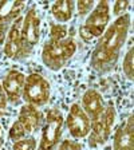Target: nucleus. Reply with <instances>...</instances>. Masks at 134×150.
<instances>
[{"instance_id": "423d86ee", "label": "nucleus", "mask_w": 134, "mask_h": 150, "mask_svg": "<svg viewBox=\"0 0 134 150\" xmlns=\"http://www.w3.org/2000/svg\"><path fill=\"white\" fill-rule=\"evenodd\" d=\"M40 25L42 19L38 12L36 7H30L28 11L26 12L24 18L22 19V24H20V36L23 42V48L27 55V58L32 54L34 48L39 43L40 39Z\"/></svg>"}, {"instance_id": "393cba45", "label": "nucleus", "mask_w": 134, "mask_h": 150, "mask_svg": "<svg viewBox=\"0 0 134 150\" xmlns=\"http://www.w3.org/2000/svg\"><path fill=\"white\" fill-rule=\"evenodd\" d=\"M3 127H1V123H0V149H1V146H3Z\"/></svg>"}, {"instance_id": "f8f14e48", "label": "nucleus", "mask_w": 134, "mask_h": 150, "mask_svg": "<svg viewBox=\"0 0 134 150\" xmlns=\"http://www.w3.org/2000/svg\"><path fill=\"white\" fill-rule=\"evenodd\" d=\"M113 150H134L133 114H130L128 119L118 127L113 141Z\"/></svg>"}, {"instance_id": "5701e85b", "label": "nucleus", "mask_w": 134, "mask_h": 150, "mask_svg": "<svg viewBox=\"0 0 134 150\" xmlns=\"http://www.w3.org/2000/svg\"><path fill=\"white\" fill-rule=\"evenodd\" d=\"M7 105H8V99H7V95L1 87V83H0V112L6 110Z\"/></svg>"}, {"instance_id": "412c9836", "label": "nucleus", "mask_w": 134, "mask_h": 150, "mask_svg": "<svg viewBox=\"0 0 134 150\" xmlns=\"http://www.w3.org/2000/svg\"><path fill=\"white\" fill-rule=\"evenodd\" d=\"M56 150H82V145L79 144L78 141H74V139H65L62 141Z\"/></svg>"}, {"instance_id": "b1692460", "label": "nucleus", "mask_w": 134, "mask_h": 150, "mask_svg": "<svg viewBox=\"0 0 134 150\" xmlns=\"http://www.w3.org/2000/svg\"><path fill=\"white\" fill-rule=\"evenodd\" d=\"M7 31H8V27H6L4 24L0 23V48L4 46V40H6V36H7Z\"/></svg>"}, {"instance_id": "dca6fc26", "label": "nucleus", "mask_w": 134, "mask_h": 150, "mask_svg": "<svg viewBox=\"0 0 134 150\" xmlns=\"http://www.w3.org/2000/svg\"><path fill=\"white\" fill-rule=\"evenodd\" d=\"M122 71L126 79L133 81L134 76V67H133V46L129 47L128 52H126L125 58H123V63H122Z\"/></svg>"}, {"instance_id": "4be33fe9", "label": "nucleus", "mask_w": 134, "mask_h": 150, "mask_svg": "<svg viewBox=\"0 0 134 150\" xmlns=\"http://www.w3.org/2000/svg\"><path fill=\"white\" fill-rule=\"evenodd\" d=\"M129 6H130V1H116V4H114V15L117 18L125 15Z\"/></svg>"}, {"instance_id": "f3484780", "label": "nucleus", "mask_w": 134, "mask_h": 150, "mask_svg": "<svg viewBox=\"0 0 134 150\" xmlns=\"http://www.w3.org/2000/svg\"><path fill=\"white\" fill-rule=\"evenodd\" d=\"M66 38H69V30L66 24H59V23H54L50 25V38L51 40H63Z\"/></svg>"}, {"instance_id": "aec40b11", "label": "nucleus", "mask_w": 134, "mask_h": 150, "mask_svg": "<svg viewBox=\"0 0 134 150\" xmlns=\"http://www.w3.org/2000/svg\"><path fill=\"white\" fill-rule=\"evenodd\" d=\"M75 7H77L78 15L84 16V15H87V13H90L91 11H93V8L95 7V3L91 1V0H81V1H78V3L75 4Z\"/></svg>"}, {"instance_id": "6e6552de", "label": "nucleus", "mask_w": 134, "mask_h": 150, "mask_svg": "<svg viewBox=\"0 0 134 150\" xmlns=\"http://www.w3.org/2000/svg\"><path fill=\"white\" fill-rule=\"evenodd\" d=\"M67 130H69L70 135L75 139L87 137L91 129V121L89 117L86 115V112L81 107V105L74 103L70 107V111L67 114V118L65 119Z\"/></svg>"}, {"instance_id": "6ab92c4d", "label": "nucleus", "mask_w": 134, "mask_h": 150, "mask_svg": "<svg viewBox=\"0 0 134 150\" xmlns=\"http://www.w3.org/2000/svg\"><path fill=\"white\" fill-rule=\"evenodd\" d=\"M27 135H28V133L26 131V129L23 127L22 123L16 119V121L12 123L11 129H9V138H11L13 142H16V141H19V139L26 138Z\"/></svg>"}, {"instance_id": "f257e3e1", "label": "nucleus", "mask_w": 134, "mask_h": 150, "mask_svg": "<svg viewBox=\"0 0 134 150\" xmlns=\"http://www.w3.org/2000/svg\"><path fill=\"white\" fill-rule=\"evenodd\" d=\"M130 27V15H125L116 19L99 36L97 46L91 54L90 66L98 74H107L113 71L121 55L122 47L126 43L128 32Z\"/></svg>"}, {"instance_id": "4468645a", "label": "nucleus", "mask_w": 134, "mask_h": 150, "mask_svg": "<svg viewBox=\"0 0 134 150\" xmlns=\"http://www.w3.org/2000/svg\"><path fill=\"white\" fill-rule=\"evenodd\" d=\"M26 7H27L26 1H16V0L0 1V23L6 27L11 25L15 20L20 18V13L26 9Z\"/></svg>"}, {"instance_id": "2eb2a0df", "label": "nucleus", "mask_w": 134, "mask_h": 150, "mask_svg": "<svg viewBox=\"0 0 134 150\" xmlns=\"http://www.w3.org/2000/svg\"><path fill=\"white\" fill-rule=\"evenodd\" d=\"M74 8V1H71V0H59V1H55L54 4H51V13L59 24H65V23L71 20Z\"/></svg>"}, {"instance_id": "0eeeda50", "label": "nucleus", "mask_w": 134, "mask_h": 150, "mask_svg": "<svg viewBox=\"0 0 134 150\" xmlns=\"http://www.w3.org/2000/svg\"><path fill=\"white\" fill-rule=\"evenodd\" d=\"M117 118V111L113 105L106 107L103 115L98 121L91 122V129L89 133V146L99 147L105 145L111 134L113 126Z\"/></svg>"}, {"instance_id": "a211bd4d", "label": "nucleus", "mask_w": 134, "mask_h": 150, "mask_svg": "<svg viewBox=\"0 0 134 150\" xmlns=\"http://www.w3.org/2000/svg\"><path fill=\"white\" fill-rule=\"evenodd\" d=\"M38 142L34 137H26L13 142L12 150H36Z\"/></svg>"}, {"instance_id": "ddd939ff", "label": "nucleus", "mask_w": 134, "mask_h": 150, "mask_svg": "<svg viewBox=\"0 0 134 150\" xmlns=\"http://www.w3.org/2000/svg\"><path fill=\"white\" fill-rule=\"evenodd\" d=\"M18 121L23 125V127L26 129L28 134L30 133H34L38 129L42 126V122H43V114L38 107L32 106V105H23L20 111H19V117Z\"/></svg>"}, {"instance_id": "20e7f679", "label": "nucleus", "mask_w": 134, "mask_h": 150, "mask_svg": "<svg viewBox=\"0 0 134 150\" xmlns=\"http://www.w3.org/2000/svg\"><path fill=\"white\" fill-rule=\"evenodd\" d=\"M65 118L59 109H50L44 118V125L42 130V138L36 150H56L62 138Z\"/></svg>"}, {"instance_id": "f03ea898", "label": "nucleus", "mask_w": 134, "mask_h": 150, "mask_svg": "<svg viewBox=\"0 0 134 150\" xmlns=\"http://www.w3.org/2000/svg\"><path fill=\"white\" fill-rule=\"evenodd\" d=\"M77 52V43L74 38H66L63 40H48L44 43L42 50V62L47 69L59 71L67 64Z\"/></svg>"}, {"instance_id": "39448f33", "label": "nucleus", "mask_w": 134, "mask_h": 150, "mask_svg": "<svg viewBox=\"0 0 134 150\" xmlns=\"http://www.w3.org/2000/svg\"><path fill=\"white\" fill-rule=\"evenodd\" d=\"M51 95L50 83L40 74H30L26 76L22 99L28 105L40 107L48 103Z\"/></svg>"}, {"instance_id": "9d476101", "label": "nucleus", "mask_w": 134, "mask_h": 150, "mask_svg": "<svg viewBox=\"0 0 134 150\" xmlns=\"http://www.w3.org/2000/svg\"><path fill=\"white\" fill-rule=\"evenodd\" d=\"M26 75L18 70H11L4 75L3 81H1V87L7 95L8 102L12 105H18L19 100L22 99V93L24 87Z\"/></svg>"}, {"instance_id": "1a4fd4ad", "label": "nucleus", "mask_w": 134, "mask_h": 150, "mask_svg": "<svg viewBox=\"0 0 134 150\" xmlns=\"http://www.w3.org/2000/svg\"><path fill=\"white\" fill-rule=\"evenodd\" d=\"M20 24H22V18L9 25V30L7 32L6 40H4L3 51L7 58L12 60H24L27 59V55L23 48V42L20 36Z\"/></svg>"}, {"instance_id": "7ed1b4c3", "label": "nucleus", "mask_w": 134, "mask_h": 150, "mask_svg": "<svg viewBox=\"0 0 134 150\" xmlns=\"http://www.w3.org/2000/svg\"><path fill=\"white\" fill-rule=\"evenodd\" d=\"M110 22V6L107 1H98L89 13L86 22L79 28V35L84 42H91L99 38L109 27Z\"/></svg>"}, {"instance_id": "9b49d317", "label": "nucleus", "mask_w": 134, "mask_h": 150, "mask_svg": "<svg viewBox=\"0 0 134 150\" xmlns=\"http://www.w3.org/2000/svg\"><path fill=\"white\" fill-rule=\"evenodd\" d=\"M82 109L86 112L91 122H95L103 115L106 110L105 102L102 99V95L94 88H89L82 97Z\"/></svg>"}]
</instances>
